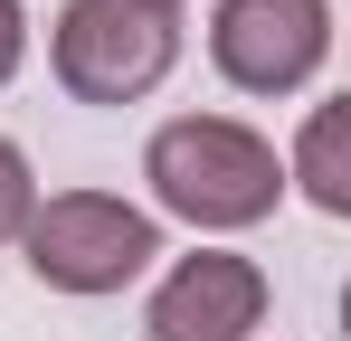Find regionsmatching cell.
Masks as SVG:
<instances>
[{"instance_id":"8992f818","label":"cell","mask_w":351,"mask_h":341,"mask_svg":"<svg viewBox=\"0 0 351 341\" xmlns=\"http://www.w3.org/2000/svg\"><path fill=\"white\" fill-rule=\"evenodd\" d=\"M285 190H304V209H323V218H351V95L304 105L294 152H285Z\"/></svg>"},{"instance_id":"277c9868","label":"cell","mask_w":351,"mask_h":341,"mask_svg":"<svg viewBox=\"0 0 351 341\" xmlns=\"http://www.w3.org/2000/svg\"><path fill=\"white\" fill-rule=\"evenodd\" d=\"M209 66L276 105L332 66V0H209Z\"/></svg>"},{"instance_id":"3957f363","label":"cell","mask_w":351,"mask_h":341,"mask_svg":"<svg viewBox=\"0 0 351 341\" xmlns=\"http://www.w3.org/2000/svg\"><path fill=\"white\" fill-rule=\"evenodd\" d=\"M180 66V19L143 0H66L48 19V76L76 105H143Z\"/></svg>"},{"instance_id":"7a4b0ae2","label":"cell","mask_w":351,"mask_h":341,"mask_svg":"<svg viewBox=\"0 0 351 341\" xmlns=\"http://www.w3.org/2000/svg\"><path fill=\"white\" fill-rule=\"evenodd\" d=\"M19 256L48 294L95 303V294H123L162 266V218L123 190H38V209L19 227Z\"/></svg>"},{"instance_id":"5b68a950","label":"cell","mask_w":351,"mask_h":341,"mask_svg":"<svg viewBox=\"0 0 351 341\" xmlns=\"http://www.w3.org/2000/svg\"><path fill=\"white\" fill-rule=\"evenodd\" d=\"M276 313V284L237 247H190L162 266L152 303H143V341H256Z\"/></svg>"},{"instance_id":"6da1fadb","label":"cell","mask_w":351,"mask_h":341,"mask_svg":"<svg viewBox=\"0 0 351 341\" xmlns=\"http://www.w3.org/2000/svg\"><path fill=\"white\" fill-rule=\"evenodd\" d=\"M143 180H152V218H180L199 237H247L285 199V152L237 114H171L143 142Z\"/></svg>"},{"instance_id":"ba28073f","label":"cell","mask_w":351,"mask_h":341,"mask_svg":"<svg viewBox=\"0 0 351 341\" xmlns=\"http://www.w3.org/2000/svg\"><path fill=\"white\" fill-rule=\"evenodd\" d=\"M29 66V0H0V86Z\"/></svg>"},{"instance_id":"9c48e42d","label":"cell","mask_w":351,"mask_h":341,"mask_svg":"<svg viewBox=\"0 0 351 341\" xmlns=\"http://www.w3.org/2000/svg\"><path fill=\"white\" fill-rule=\"evenodd\" d=\"M143 10H171V19H180V0H143Z\"/></svg>"},{"instance_id":"52a82bcc","label":"cell","mask_w":351,"mask_h":341,"mask_svg":"<svg viewBox=\"0 0 351 341\" xmlns=\"http://www.w3.org/2000/svg\"><path fill=\"white\" fill-rule=\"evenodd\" d=\"M29 209H38V170H29V152H19V142L0 133V247H19Z\"/></svg>"}]
</instances>
